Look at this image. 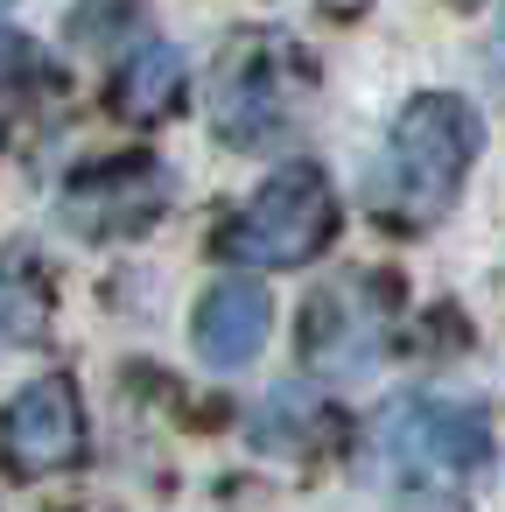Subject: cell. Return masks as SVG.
Here are the masks:
<instances>
[{
  "label": "cell",
  "instance_id": "obj_2",
  "mask_svg": "<svg viewBox=\"0 0 505 512\" xmlns=\"http://www.w3.org/2000/svg\"><path fill=\"white\" fill-rule=\"evenodd\" d=\"M379 449L400 470L407 491H456L470 470H484L491 456V421L470 400H435L414 393L393 414H379Z\"/></svg>",
  "mask_w": 505,
  "mask_h": 512
},
{
  "label": "cell",
  "instance_id": "obj_10",
  "mask_svg": "<svg viewBox=\"0 0 505 512\" xmlns=\"http://www.w3.org/2000/svg\"><path fill=\"white\" fill-rule=\"evenodd\" d=\"M50 323V281L36 274V260L22 246L0 253V337L8 344H36Z\"/></svg>",
  "mask_w": 505,
  "mask_h": 512
},
{
  "label": "cell",
  "instance_id": "obj_6",
  "mask_svg": "<svg viewBox=\"0 0 505 512\" xmlns=\"http://www.w3.org/2000/svg\"><path fill=\"white\" fill-rule=\"evenodd\" d=\"M162 211H169V176L148 155L99 162V169L71 176V190H64V225L78 239H127V232H148Z\"/></svg>",
  "mask_w": 505,
  "mask_h": 512
},
{
  "label": "cell",
  "instance_id": "obj_7",
  "mask_svg": "<svg viewBox=\"0 0 505 512\" xmlns=\"http://www.w3.org/2000/svg\"><path fill=\"white\" fill-rule=\"evenodd\" d=\"M379 337H386V309L372 302V281H337L302 309V351L316 372H365Z\"/></svg>",
  "mask_w": 505,
  "mask_h": 512
},
{
  "label": "cell",
  "instance_id": "obj_1",
  "mask_svg": "<svg viewBox=\"0 0 505 512\" xmlns=\"http://www.w3.org/2000/svg\"><path fill=\"white\" fill-rule=\"evenodd\" d=\"M477 148H484V127H477V113H470L463 99H449V92L407 99L400 120H393V134H386V162H379V176H372V211H379V225H393V232L435 225V218L456 204V190H463Z\"/></svg>",
  "mask_w": 505,
  "mask_h": 512
},
{
  "label": "cell",
  "instance_id": "obj_4",
  "mask_svg": "<svg viewBox=\"0 0 505 512\" xmlns=\"http://www.w3.org/2000/svg\"><path fill=\"white\" fill-rule=\"evenodd\" d=\"M295 99H302V71L288 57V36H239V50L218 71L211 134L232 148H267L274 134H288Z\"/></svg>",
  "mask_w": 505,
  "mask_h": 512
},
{
  "label": "cell",
  "instance_id": "obj_3",
  "mask_svg": "<svg viewBox=\"0 0 505 512\" xmlns=\"http://www.w3.org/2000/svg\"><path fill=\"white\" fill-rule=\"evenodd\" d=\"M330 239H337V190L316 162H281L253 190V204L232 232V246L260 267H309Z\"/></svg>",
  "mask_w": 505,
  "mask_h": 512
},
{
  "label": "cell",
  "instance_id": "obj_12",
  "mask_svg": "<svg viewBox=\"0 0 505 512\" xmlns=\"http://www.w3.org/2000/svg\"><path fill=\"white\" fill-rule=\"evenodd\" d=\"M0 8H8V0H0Z\"/></svg>",
  "mask_w": 505,
  "mask_h": 512
},
{
  "label": "cell",
  "instance_id": "obj_11",
  "mask_svg": "<svg viewBox=\"0 0 505 512\" xmlns=\"http://www.w3.org/2000/svg\"><path fill=\"white\" fill-rule=\"evenodd\" d=\"M29 64V36H0V78Z\"/></svg>",
  "mask_w": 505,
  "mask_h": 512
},
{
  "label": "cell",
  "instance_id": "obj_8",
  "mask_svg": "<svg viewBox=\"0 0 505 512\" xmlns=\"http://www.w3.org/2000/svg\"><path fill=\"white\" fill-rule=\"evenodd\" d=\"M267 323H274L267 288H260V281H246V274H225L218 288H204L190 337H197V358H204L211 372H239V365H253V358H260Z\"/></svg>",
  "mask_w": 505,
  "mask_h": 512
},
{
  "label": "cell",
  "instance_id": "obj_5",
  "mask_svg": "<svg viewBox=\"0 0 505 512\" xmlns=\"http://www.w3.org/2000/svg\"><path fill=\"white\" fill-rule=\"evenodd\" d=\"M85 456V407L71 379H29L0 414V463L15 477H57Z\"/></svg>",
  "mask_w": 505,
  "mask_h": 512
},
{
  "label": "cell",
  "instance_id": "obj_9",
  "mask_svg": "<svg viewBox=\"0 0 505 512\" xmlns=\"http://www.w3.org/2000/svg\"><path fill=\"white\" fill-rule=\"evenodd\" d=\"M176 99H183V50L176 43H141L113 78V113L134 120V127L176 113Z\"/></svg>",
  "mask_w": 505,
  "mask_h": 512
}]
</instances>
